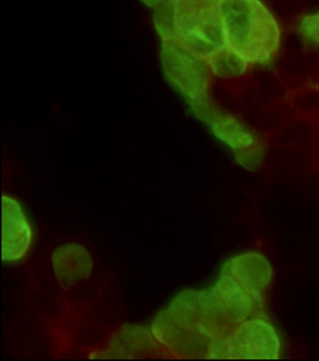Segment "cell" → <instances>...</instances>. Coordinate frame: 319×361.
Masks as SVG:
<instances>
[{
  "mask_svg": "<svg viewBox=\"0 0 319 361\" xmlns=\"http://www.w3.org/2000/svg\"><path fill=\"white\" fill-rule=\"evenodd\" d=\"M227 46L249 64L273 59L280 45V28L261 0H220Z\"/></svg>",
  "mask_w": 319,
  "mask_h": 361,
  "instance_id": "obj_1",
  "label": "cell"
},
{
  "mask_svg": "<svg viewBox=\"0 0 319 361\" xmlns=\"http://www.w3.org/2000/svg\"><path fill=\"white\" fill-rule=\"evenodd\" d=\"M176 39L206 61L226 47L220 0H176Z\"/></svg>",
  "mask_w": 319,
  "mask_h": 361,
  "instance_id": "obj_2",
  "label": "cell"
},
{
  "mask_svg": "<svg viewBox=\"0 0 319 361\" xmlns=\"http://www.w3.org/2000/svg\"><path fill=\"white\" fill-rule=\"evenodd\" d=\"M161 63L166 79L191 105L200 109L206 99L210 80L208 62L178 39L162 41Z\"/></svg>",
  "mask_w": 319,
  "mask_h": 361,
  "instance_id": "obj_3",
  "label": "cell"
},
{
  "mask_svg": "<svg viewBox=\"0 0 319 361\" xmlns=\"http://www.w3.org/2000/svg\"><path fill=\"white\" fill-rule=\"evenodd\" d=\"M211 356L233 359H278L280 340L272 325L261 319L244 321L230 336L218 340Z\"/></svg>",
  "mask_w": 319,
  "mask_h": 361,
  "instance_id": "obj_4",
  "label": "cell"
},
{
  "mask_svg": "<svg viewBox=\"0 0 319 361\" xmlns=\"http://www.w3.org/2000/svg\"><path fill=\"white\" fill-rule=\"evenodd\" d=\"M3 242L1 259L14 262L22 259L27 254L32 241V229L25 216L20 204L14 198L4 195Z\"/></svg>",
  "mask_w": 319,
  "mask_h": 361,
  "instance_id": "obj_5",
  "label": "cell"
},
{
  "mask_svg": "<svg viewBox=\"0 0 319 361\" xmlns=\"http://www.w3.org/2000/svg\"><path fill=\"white\" fill-rule=\"evenodd\" d=\"M216 137L234 150H244L254 145V139L241 123L229 116L214 118L210 123Z\"/></svg>",
  "mask_w": 319,
  "mask_h": 361,
  "instance_id": "obj_6",
  "label": "cell"
},
{
  "mask_svg": "<svg viewBox=\"0 0 319 361\" xmlns=\"http://www.w3.org/2000/svg\"><path fill=\"white\" fill-rule=\"evenodd\" d=\"M211 72L220 78L241 76L248 68V62L229 46L223 48L208 60Z\"/></svg>",
  "mask_w": 319,
  "mask_h": 361,
  "instance_id": "obj_7",
  "label": "cell"
},
{
  "mask_svg": "<svg viewBox=\"0 0 319 361\" xmlns=\"http://www.w3.org/2000/svg\"><path fill=\"white\" fill-rule=\"evenodd\" d=\"M175 1L164 4L154 10V26L162 41L176 39L174 26Z\"/></svg>",
  "mask_w": 319,
  "mask_h": 361,
  "instance_id": "obj_8",
  "label": "cell"
},
{
  "mask_svg": "<svg viewBox=\"0 0 319 361\" xmlns=\"http://www.w3.org/2000/svg\"><path fill=\"white\" fill-rule=\"evenodd\" d=\"M299 31L304 39L319 45V12L304 16L300 22Z\"/></svg>",
  "mask_w": 319,
  "mask_h": 361,
  "instance_id": "obj_9",
  "label": "cell"
},
{
  "mask_svg": "<svg viewBox=\"0 0 319 361\" xmlns=\"http://www.w3.org/2000/svg\"><path fill=\"white\" fill-rule=\"evenodd\" d=\"M141 1L144 5L147 6V7L156 10V8L160 7V6L170 3V1H174V0H141Z\"/></svg>",
  "mask_w": 319,
  "mask_h": 361,
  "instance_id": "obj_10",
  "label": "cell"
}]
</instances>
